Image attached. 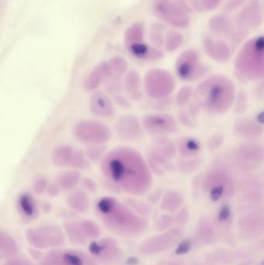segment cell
I'll use <instances>...</instances> for the list:
<instances>
[{"label": "cell", "mask_w": 264, "mask_h": 265, "mask_svg": "<svg viewBox=\"0 0 264 265\" xmlns=\"http://www.w3.org/2000/svg\"><path fill=\"white\" fill-rule=\"evenodd\" d=\"M144 26L141 23H137L128 27L125 33V44L126 48L143 42Z\"/></svg>", "instance_id": "28"}, {"label": "cell", "mask_w": 264, "mask_h": 265, "mask_svg": "<svg viewBox=\"0 0 264 265\" xmlns=\"http://www.w3.org/2000/svg\"><path fill=\"white\" fill-rule=\"evenodd\" d=\"M191 248H192V241L189 239H185L177 246L175 250L176 254L181 255V254H187Z\"/></svg>", "instance_id": "42"}, {"label": "cell", "mask_w": 264, "mask_h": 265, "mask_svg": "<svg viewBox=\"0 0 264 265\" xmlns=\"http://www.w3.org/2000/svg\"><path fill=\"white\" fill-rule=\"evenodd\" d=\"M46 192L49 197L55 198L61 193V188L58 185L56 186L55 184H50L48 186Z\"/></svg>", "instance_id": "46"}, {"label": "cell", "mask_w": 264, "mask_h": 265, "mask_svg": "<svg viewBox=\"0 0 264 265\" xmlns=\"http://www.w3.org/2000/svg\"><path fill=\"white\" fill-rule=\"evenodd\" d=\"M102 154H103V150L101 148H93V147L87 151V156L89 157V159L94 160L99 159L100 157H102Z\"/></svg>", "instance_id": "47"}, {"label": "cell", "mask_w": 264, "mask_h": 265, "mask_svg": "<svg viewBox=\"0 0 264 265\" xmlns=\"http://www.w3.org/2000/svg\"><path fill=\"white\" fill-rule=\"evenodd\" d=\"M153 11L160 20L174 27L184 29L190 24L189 9L179 2L171 0H154Z\"/></svg>", "instance_id": "5"}, {"label": "cell", "mask_w": 264, "mask_h": 265, "mask_svg": "<svg viewBox=\"0 0 264 265\" xmlns=\"http://www.w3.org/2000/svg\"><path fill=\"white\" fill-rule=\"evenodd\" d=\"M84 227H85L88 237L89 239H96L98 238L101 234V230L97 223H95L94 221L90 219H85L81 220Z\"/></svg>", "instance_id": "37"}, {"label": "cell", "mask_w": 264, "mask_h": 265, "mask_svg": "<svg viewBox=\"0 0 264 265\" xmlns=\"http://www.w3.org/2000/svg\"><path fill=\"white\" fill-rule=\"evenodd\" d=\"M96 206L104 224L120 235L137 237L144 233L147 227V220L145 218L115 198H102Z\"/></svg>", "instance_id": "2"}, {"label": "cell", "mask_w": 264, "mask_h": 265, "mask_svg": "<svg viewBox=\"0 0 264 265\" xmlns=\"http://www.w3.org/2000/svg\"><path fill=\"white\" fill-rule=\"evenodd\" d=\"M128 203L136 212L141 215H146L150 213V207L146 203L137 200H129Z\"/></svg>", "instance_id": "38"}, {"label": "cell", "mask_w": 264, "mask_h": 265, "mask_svg": "<svg viewBox=\"0 0 264 265\" xmlns=\"http://www.w3.org/2000/svg\"><path fill=\"white\" fill-rule=\"evenodd\" d=\"M113 76V70L109 62L103 61L96 65L89 73L84 83V86L87 91H93L98 88L102 80H107Z\"/></svg>", "instance_id": "17"}, {"label": "cell", "mask_w": 264, "mask_h": 265, "mask_svg": "<svg viewBox=\"0 0 264 265\" xmlns=\"http://www.w3.org/2000/svg\"><path fill=\"white\" fill-rule=\"evenodd\" d=\"M157 265H168V264L165 263V262H160V263L157 264Z\"/></svg>", "instance_id": "56"}, {"label": "cell", "mask_w": 264, "mask_h": 265, "mask_svg": "<svg viewBox=\"0 0 264 265\" xmlns=\"http://www.w3.org/2000/svg\"><path fill=\"white\" fill-rule=\"evenodd\" d=\"M176 72L181 80L194 81L207 72V67L201 62L199 53L189 49L181 53L176 61Z\"/></svg>", "instance_id": "9"}, {"label": "cell", "mask_w": 264, "mask_h": 265, "mask_svg": "<svg viewBox=\"0 0 264 265\" xmlns=\"http://www.w3.org/2000/svg\"><path fill=\"white\" fill-rule=\"evenodd\" d=\"M137 259H136V258H129V260H128V265H137Z\"/></svg>", "instance_id": "54"}, {"label": "cell", "mask_w": 264, "mask_h": 265, "mask_svg": "<svg viewBox=\"0 0 264 265\" xmlns=\"http://www.w3.org/2000/svg\"><path fill=\"white\" fill-rule=\"evenodd\" d=\"M90 109L96 116L109 117L114 112L113 103L107 95L102 92L94 93L90 100Z\"/></svg>", "instance_id": "18"}, {"label": "cell", "mask_w": 264, "mask_h": 265, "mask_svg": "<svg viewBox=\"0 0 264 265\" xmlns=\"http://www.w3.org/2000/svg\"><path fill=\"white\" fill-rule=\"evenodd\" d=\"M129 53L138 59L144 60H157L163 57V52L157 48L148 46L144 43L134 44L127 48Z\"/></svg>", "instance_id": "21"}, {"label": "cell", "mask_w": 264, "mask_h": 265, "mask_svg": "<svg viewBox=\"0 0 264 265\" xmlns=\"http://www.w3.org/2000/svg\"><path fill=\"white\" fill-rule=\"evenodd\" d=\"M238 128V133L240 136H244V137H252V136H258L262 133V129L260 126H257L253 122H242L240 123L237 126Z\"/></svg>", "instance_id": "31"}, {"label": "cell", "mask_w": 264, "mask_h": 265, "mask_svg": "<svg viewBox=\"0 0 264 265\" xmlns=\"http://www.w3.org/2000/svg\"><path fill=\"white\" fill-rule=\"evenodd\" d=\"M18 252V247L15 240L5 233H0V257L9 258Z\"/></svg>", "instance_id": "27"}, {"label": "cell", "mask_w": 264, "mask_h": 265, "mask_svg": "<svg viewBox=\"0 0 264 265\" xmlns=\"http://www.w3.org/2000/svg\"><path fill=\"white\" fill-rule=\"evenodd\" d=\"M89 250L93 256L106 264L114 263L122 255L117 239L112 238H103L92 242Z\"/></svg>", "instance_id": "12"}, {"label": "cell", "mask_w": 264, "mask_h": 265, "mask_svg": "<svg viewBox=\"0 0 264 265\" xmlns=\"http://www.w3.org/2000/svg\"><path fill=\"white\" fill-rule=\"evenodd\" d=\"M195 96L200 105L209 112L222 113L233 103L234 88L227 79L215 76L199 85Z\"/></svg>", "instance_id": "3"}, {"label": "cell", "mask_w": 264, "mask_h": 265, "mask_svg": "<svg viewBox=\"0 0 264 265\" xmlns=\"http://www.w3.org/2000/svg\"><path fill=\"white\" fill-rule=\"evenodd\" d=\"M257 121L261 124H264V111L260 112L257 116Z\"/></svg>", "instance_id": "53"}, {"label": "cell", "mask_w": 264, "mask_h": 265, "mask_svg": "<svg viewBox=\"0 0 264 265\" xmlns=\"http://www.w3.org/2000/svg\"><path fill=\"white\" fill-rule=\"evenodd\" d=\"M29 251H30V255H31L34 259H41L42 254H41V253L40 252V251H38L37 250H33V249H30Z\"/></svg>", "instance_id": "52"}, {"label": "cell", "mask_w": 264, "mask_h": 265, "mask_svg": "<svg viewBox=\"0 0 264 265\" xmlns=\"http://www.w3.org/2000/svg\"><path fill=\"white\" fill-rule=\"evenodd\" d=\"M246 0H229L225 4V9L227 11H233L240 8L243 5Z\"/></svg>", "instance_id": "44"}, {"label": "cell", "mask_w": 264, "mask_h": 265, "mask_svg": "<svg viewBox=\"0 0 264 265\" xmlns=\"http://www.w3.org/2000/svg\"><path fill=\"white\" fill-rule=\"evenodd\" d=\"M200 149H201V147H200L199 143L194 138L184 139L180 143V152L185 157L195 155L199 152Z\"/></svg>", "instance_id": "33"}, {"label": "cell", "mask_w": 264, "mask_h": 265, "mask_svg": "<svg viewBox=\"0 0 264 265\" xmlns=\"http://www.w3.org/2000/svg\"><path fill=\"white\" fill-rule=\"evenodd\" d=\"M124 86L126 92L133 100H139L142 97V80L138 72L132 70L126 74L124 79Z\"/></svg>", "instance_id": "22"}, {"label": "cell", "mask_w": 264, "mask_h": 265, "mask_svg": "<svg viewBox=\"0 0 264 265\" xmlns=\"http://www.w3.org/2000/svg\"><path fill=\"white\" fill-rule=\"evenodd\" d=\"M82 186L85 189L91 192H94L97 189V185L93 179L90 178H85L82 180Z\"/></svg>", "instance_id": "45"}, {"label": "cell", "mask_w": 264, "mask_h": 265, "mask_svg": "<svg viewBox=\"0 0 264 265\" xmlns=\"http://www.w3.org/2000/svg\"><path fill=\"white\" fill-rule=\"evenodd\" d=\"M192 90L190 87H184L178 92L177 96V103L178 105L184 106L189 103L192 96Z\"/></svg>", "instance_id": "39"}, {"label": "cell", "mask_w": 264, "mask_h": 265, "mask_svg": "<svg viewBox=\"0 0 264 265\" xmlns=\"http://www.w3.org/2000/svg\"><path fill=\"white\" fill-rule=\"evenodd\" d=\"M73 133L77 140L90 144H103L112 136L111 131L107 126L93 120L78 122L74 126Z\"/></svg>", "instance_id": "8"}, {"label": "cell", "mask_w": 264, "mask_h": 265, "mask_svg": "<svg viewBox=\"0 0 264 265\" xmlns=\"http://www.w3.org/2000/svg\"><path fill=\"white\" fill-rule=\"evenodd\" d=\"M230 214H231V209L228 205H225L220 209L219 212H218V219L220 221H225L229 217Z\"/></svg>", "instance_id": "49"}, {"label": "cell", "mask_w": 264, "mask_h": 265, "mask_svg": "<svg viewBox=\"0 0 264 265\" xmlns=\"http://www.w3.org/2000/svg\"><path fill=\"white\" fill-rule=\"evenodd\" d=\"M144 85L146 95L154 100L168 97L174 91V81L170 72L153 68L144 76Z\"/></svg>", "instance_id": "7"}, {"label": "cell", "mask_w": 264, "mask_h": 265, "mask_svg": "<svg viewBox=\"0 0 264 265\" xmlns=\"http://www.w3.org/2000/svg\"><path fill=\"white\" fill-rule=\"evenodd\" d=\"M89 166L90 162L88 159L87 155H85L81 150H75L70 167L77 169H85L89 168Z\"/></svg>", "instance_id": "34"}, {"label": "cell", "mask_w": 264, "mask_h": 265, "mask_svg": "<svg viewBox=\"0 0 264 265\" xmlns=\"http://www.w3.org/2000/svg\"><path fill=\"white\" fill-rule=\"evenodd\" d=\"M201 6L206 10H213L218 7L222 0H200Z\"/></svg>", "instance_id": "43"}, {"label": "cell", "mask_w": 264, "mask_h": 265, "mask_svg": "<svg viewBox=\"0 0 264 265\" xmlns=\"http://www.w3.org/2000/svg\"><path fill=\"white\" fill-rule=\"evenodd\" d=\"M153 149L165 155L168 159L174 158L176 155V148L171 141L165 137H157L153 140Z\"/></svg>", "instance_id": "30"}, {"label": "cell", "mask_w": 264, "mask_h": 265, "mask_svg": "<svg viewBox=\"0 0 264 265\" xmlns=\"http://www.w3.org/2000/svg\"><path fill=\"white\" fill-rule=\"evenodd\" d=\"M204 49L209 57L218 62H225L231 57V48L222 39L213 38L209 34L202 37Z\"/></svg>", "instance_id": "15"}, {"label": "cell", "mask_w": 264, "mask_h": 265, "mask_svg": "<svg viewBox=\"0 0 264 265\" xmlns=\"http://www.w3.org/2000/svg\"><path fill=\"white\" fill-rule=\"evenodd\" d=\"M179 237V230L172 229L164 234L152 237L141 243L139 251L144 255L159 254L171 247Z\"/></svg>", "instance_id": "11"}, {"label": "cell", "mask_w": 264, "mask_h": 265, "mask_svg": "<svg viewBox=\"0 0 264 265\" xmlns=\"http://www.w3.org/2000/svg\"><path fill=\"white\" fill-rule=\"evenodd\" d=\"M236 69L249 80L264 78V36L253 37L244 44L237 55Z\"/></svg>", "instance_id": "4"}, {"label": "cell", "mask_w": 264, "mask_h": 265, "mask_svg": "<svg viewBox=\"0 0 264 265\" xmlns=\"http://www.w3.org/2000/svg\"><path fill=\"white\" fill-rule=\"evenodd\" d=\"M112 76L111 80H110L111 81H109V86H108V90L110 93L114 94L115 92H118L120 91L121 83H120V80H117V78L112 79Z\"/></svg>", "instance_id": "48"}, {"label": "cell", "mask_w": 264, "mask_h": 265, "mask_svg": "<svg viewBox=\"0 0 264 265\" xmlns=\"http://www.w3.org/2000/svg\"><path fill=\"white\" fill-rule=\"evenodd\" d=\"M49 185L48 183V180L45 178H39L33 183V189L37 195H42L47 191Z\"/></svg>", "instance_id": "40"}, {"label": "cell", "mask_w": 264, "mask_h": 265, "mask_svg": "<svg viewBox=\"0 0 264 265\" xmlns=\"http://www.w3.org/2000/svg\"><path fill=\"white\" fill-rule=\"evenodd\" d=\"M26 238L29 244L37 249L61 247L65 242L63 230L54 225L29 228L26 230Z\"/></svg>", "instance_id": "6"}, {"label": "cell", "mask_w": 264, "mask_h": 265, "mask_svg": "<svg viewBox=\"0 0 264 265\" xmlns=\"http://www.w3.org/2000/svg\"><path fill=\"white\" fill-rule=\"evenodd\" d=\"M102 171L107 179L128 193L146 194L152 185L150 168L137 150L120 147L105 155Z\"/></svg>", "instance_id": "1"}, {"label": "cell", "mask_w": 264, "mask_h": 265, "mask_svg": "<svg viewBox=\"0 0 264 265\" xmlns=\"http://www.w3.org/2000/svg\"><path fill=\"white\" fill-rule=\"evenodd\" d=\"M161 192L162 191L161 190H157L148 197V200L152 203H157V201L159 200L160 198H161Z\"/></svg>", "instance_id": "51"}, {"label": "cell", "mask_w": 264, "mask_h": 265, "mask_svg": "<svg viewBox=\"0 0 264 265\" xmlns=\"http://www.w3.org/2000/svg\"><path fill=\"white\" fill-rule=\"evenodd\" d=\"M3 265H33L31 262L27 260L23 259V258H13L10 259Z\"/></svg>", "instance_id": "50"}, {"label": "cell", "mask_w": 264, "mask_h": 265, "mask_svg": "<svg viewBox=\"0 0 264 265\" xmlns=\"http://www.w3.org/2000/svg\"><path fill=\"white\" fill-rule=\"evenodd\" d=\"M18 210L26 219H33L37 215V206L34 198L28 192L21 194L17 201Z\"/></svg>", "instance_id": "23"}, {"label": "cell", "mask_w": 264, "mask_h": 265, "mask_svg": "<svg viewBox=\"0 0 264 265\" xmlns=\"http://www.w3.org/2000/svg\"><path fill=\"white\" fill-rule=\"evenodd\" d=\"M163 30H164V26L161 24H154L150 31V41L153 43V45L158 48L163 46L165 43Z\"/></svg>", "instance_id": "35"}, {"label": "cell", "mask_w": 264, "mask_h": 265, "mask_svg": "<svg viewBox=\"0 0 264 265\" xmlns=\"http://www.w3.org/2000/svg\"><path fill=\"white\" fill-rule=\"evenodd\" d=\"M182 203V197L178 192L168 191L163 198L161 208L168 212H175Z\"/></svg>", "instance_id": "29"}, {"label": "cell", "mask_w": 264, "mask_h": 265, "mask_svg": "<svg viewBox=\"0 0 264 265\" xmlns=\"http://www.w3.org/2000/svg\"><path fill=\"white\" fill-rule=\"evenodd\" d=\"M112 70L117 75H123L128 69V64L123 57H114L109 61Z\"/></svg>", "instance_id": "36"}, {"label": "cell", "mask_w": 264, "mask_h": 265, "mask_svg": "<svg viewBox=\"0 0 264 265\" xmlns=\"http://www.w3.org/2000/svg\"><path fill=\"white\" fill-rule=\"evenodd\" d=\"M237 21L246 27H257L264 21V10L261 0H249L238 14Z\"/></svg>", "instance_id": "14"}, {"label": "cell", "mask_w": 264, "mask_h": 265, "mask_svg": "<svg viewBox=\"0 0 264 265\" xmlns=\"http://www.w3.org/2000/svg\"><path fill=\"white\" fill-rule=\"evenodd\" d=\"M64 229L71 243L74 244H85L89 239L81 221L67 222L64 224Z\"/></svg>", "instance_id": "19"}, {"label": "cell", "mask_w": 264, "mask_h": 265, "mask_svg": "<svg viewBox=\"0 0 264 265\" xmlns=\"http://www.w3.org/2000/svg\"><path fill=\"white\" fill-rule=\"evenodd\" d=\"M75 150L70 145H61L52 154V163L57 167H70Z\"/></svg>", "instance_id": "24"}, {"label": "cell", "mask_w": 264, "mask_h": 265, "mask_svg": "<svg viewBox=\"0 0 264 265\" xmlns=\"http://www.w3.org/2000/svg\"><path fill=\"white\" fill-rule=\"evenodd\" d=\"M143 126L148 132L153 134H165L174 132L177 127L173 116L163 113H151L143 118Z\"/></svg>", "instance_id": "13"}, {"label": "cell", "mask_w": 264, "mask_h": 265, "mask_svg": "<svg viewBox=\"0 0 264 265\" xmlns=\"http://www.w3.org/2000/svg\"><path fill=\"white\" fill-rule=\"evenodd\" d=\"M209 26L214 33L229 37L234 29L235 25L229 17L225 15L218 14L210 19Z\"/></svg>", "instance_id": "20"}, {"label": "cell", "mask_w": 264, "mask_h": 265, "mask_svg": "<svg viewBox=\"0 0 264 265\" xmlns=\"http://www.w3.org/2000/svg\"><path fill=\"white\" fill-rule=\"evenodd\" d=\"M184 37L179 32L170 30L165 39V49L168 52H173L177 50L183 44Z\"/></svg>", "instance_id": "32"}, {"label": "cell", "mask_w": 264, "mask_h": 265, "mask_svg": "<svg viewBox=\"0 0 264 265\" xmlns=\"http://www.w3.org/2000/svg\"><path fill=\"white\" fill-rule=\"evenodd\" d=\"M173 223V219L171 216L168 215H164L158 219L157 222V228L158 230H165L170 227Z\"/></svg>", "instance_id": "41"}, {"label": "cell", "mask_w": 264, "mask_h": 265, "mask_svg": "<svg viewBox=\"0 0 264 265\" xmlns=\"http://www.w3.org/2000/svg\"><path fill=\"white\" fill-rule=\"evenodd\" d=\"M117 136L123 140H135L142 134L141 122L133 115H124L115 124Z\"/></svg>", "instance_id": "16"}, {"label": "cell", "mask_w": 264, "mask_h": 265, "mask_svg": "<svg viewBox=\"0 0 264 265\" xmlns=\"http://www.w3.org/2000/svg\"><path fill=\"white\" fill-rule=\"evenodd\" d=\"M67 205L75 212H85L89 210V198L83 191H76L67 197Z\"/></svg>", "instance_id": "25"}, {"label": "cell", "mask_w": 264, "mask_h": 265, "mask_svg": "<svg viewBox=\"0 0 264 265\" xmlns=\"http://www.w3.org/2000/svg\"><path fill=\"white\" fill-rule=\"evenodd\" d=\"M43 265H97L93 257L83 251L54 250L45 257Z\"/></svg>", "instance_id": "10"}, {"label": "cell", "mask_w": 264, "mask_h": 265, "mask_svg": "<svg viewBox=\"0 0 264 265\" xmlns=\"http://www.w3.org/2000/svg\"><path fill=\"white\" fill-rule=\"evenodd\" d=\"M81 179V174L79 171H65L60 174L57 178V183L60 188L65 191L72 190L79 184Z\"/></svg>", "instance_id": "26"}, {"label": "cell", "mask_w": 264, "mask_h": 265, "mask_svg": "<svg viewBox=\"0 0 264 265\" xmlns=\"http://www.w3.org/2000/svg\"><path fill=\"white\" fill-rule=\"evenodd\" d=\"M185 115L182 114V118H180V120H181V122L183 121L184 120H185ZM187 122L189 123V126H192V122H191V120H187Z\"/></svg>", "instance_id": "55"}]
</instances>
